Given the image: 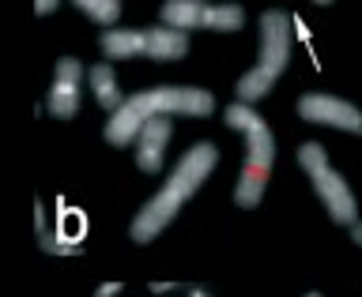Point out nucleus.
I'll return each mask as SVG.
<instances>
[{
  "label": "nucleus",
  "instance_id": "nucleus-1",
  "mask_svg": "<svg viewBox=\"0 0 362 297\" xmlns=\"http://www.w3.org/2000/svg\"><path fill=\"white\" fill-rule=\"evenodd\" d=\"M219 166V147L215 143H197L181 154V162L174 166V174L166 177V185L155 192L151 200L136 211V219L129 226V237L136 245H147L151 237H158L170 222L177 219V211L197 196V188L211 177V169Z\"/></svg>",
  "mask_w": 362,
  "mask_h": 297
},
{
  "label": "nucleus",
  "instance_id": "nucleus-2",
  "mask_svg": "<svg viewBox=\"0 0 362 297\" xmlns=\"http://www.w3.org/2000/svg\"><path fill=\"white\" fill-rule=\"evenodd\" d=\"M211 109H215V95L204 87H147L121 102V109L106 121L102 135H106L110 147H129L151 117H174V113H181V117H211Z\"/></svg>",
  "mask_w": 362,
  "mask_h": 297
},
{
  "label": "nucleus",
  "instance_id": "nucleus-3",
  "mask_svg": "<svg viewBox=\"0 0 362 297\" xmlns=\"http://www.w3.org/2000/svg\"><path fill=\"white\" fill-rule=\"evenodd\" d=\"M223 121L245 135V162H242V177H238V188H234V203L253 211L260 203V196H264L268 177H272V162H276L272 124L253 106H242V102H230L223 109Z\"/></svg>",
  "mask_w": 362,
  "mask_h": 297
},
{
  "label": "nucleus",
  "instance_id": "nucleus-4",
  "mask_svg": "<svg viewBox=\"0 0 362 297\" xmlns=\"http://www.w3.org/2000/svg\"><path fill=\"white\" fill-rule=\"evenodd\" d=\"M291 38H294L291 16L279 8H268L264 16H260V61L249 68L234 87L242 106H253V102L272 95L276 79L287 72V64H291Z\"/></svg>",
  "mask_w": 362,
  "mask_h": 297
},
{
  "label": "nucleus",
  "instance_id": "nucleus-5",
  "mask_svg": "<svg viewBox=\"0 0 362 297\" xmlns=\"http://www.w3.org/2000/svg\"><path fill=\"white\" fill-rule=\"evenodd\" d=\"M298 162H302L305 174H310L313 192L321 196L328 219H332L336 226H355L358 222V203H355V196H351L347 181L332 169L325 147L321 143H302L298 147Z\"/></svg>",
  "mask_w": 362,
  "mask_h": 297
},
{
  "label": "nucleus",
  "instance_id": "nucleus-6",
  "mask_svg": "<svg viewBox=\"0 0 362 297\" xmlns=\"http://www.w3.org/2000/svg\"><path fill=\"white\" fill-rule=\"evenodd\" d=\"M298 117L310 121V124H328V128H339V132H351V135H362V109L351 106L344 98H332V95H302L298 98Z\"/></svg>",
  "mask_w": 362,
  "mask_h": 297
},
{
  "label": "nucleus",
  "instance_id": "nucleus-7",
  "mask_svg": "<svg viewBox=\"0 0 362 297\" xmlns=\"http://www.w3.org/2000/svg\"><path fill=\"white\" fill-rule=\"evenodd\" d=\"M87 68L76 61V56H61L53 68V87H49V98H45V109L49 117L57 121H72L79 113V83H83Z\"/></svg>",
  "mask_w": 362,
  "mask_h": 297
},
{
  "label": "nucleus",
  "instance_id": "nucleus-8",
  "mask_svg": "<svg viewBox=\"0 0 362 297\" xmlns=\"http://www.w3.org/2000/svg\"><path fill=\"white\" fill-rule=\"evenodd\" d=\"M170 132H174L170 117H151L140 128V135H136V166H140L144 174H158V169H163V154H166Z\"/></svg>",
  "mask_w": 362,
  "mask_h": 297
},
{
  "label": "nucleus",
  "instance_id": "nucleus-9",
  "mask_svg": "<svg viewBox=\"0 0 362 297\" xmlns=\"http://www.w3.org/2000/svg\"><path fill=\"white\" fill-rule=\"evenodd\" d=\"M98 49H102V56H110V61H132V56H147V34H144V30L110 27V30H102Z\"/></svg>",
  "mask_w": 362,
  "mask_h": 297
},
{
  "label": "nucleus",
  "instance_id": "nucleus-10",
  "mask_svg": "<svg viewBox=\"0 0 362 297\" xmlns=\"http://www.w3.org/2000/svg\"><path fill=\"white\" fill-rule=\"evenodd\" d=\"M147 56L155 61H181L189 53V34L170 30V27H147Z\"/></svg>",
  "mask_w": 362,
  "mask_h": 297
},
{
  "label": "nucleus",
  "instance_id": "nucleus-11",
  "mask_svg": "<svg viewBox=\"0 0 362 297\" xmlns=\"http://www.w3.org/2000/svg\"><path fill=\"white\" fill-rule=\"evenodd\" d=\"M158 16H163V27L170 30H200V16H204V0H166L163 8H158Z\"/></svg>",
  "mask_w": 362,
  "mask_h": 297
},
{
  "label": "nucleus",
  "instance_id": "nucleus-12",
  "mask_svg": "<svg viewBox=\"0 0 362 297\" xmlns=\"http://www.w3.org/2000/svg\"><path fill=\"white\" fill-rule=\"evenodd\" d=\"M87 79H90V90H95L98 106L110 109V113H117L121 102H124V95H121V87H117V79H113V68H110V64H90Z\"/></svg>",
  "mask_w": 362,
  "mask_h": 297
},
{
  "label": "nucleus",
  "instance_id": "nucleus-13",
  "mask_svg": "<svg viewBox=\"0 0 362 297\" xmlns=\"http://www.w3.org/2000/svg\"><path fill=\"white\" fill-rule=\"evenodd\" d=\"M87 237V219L79 207H68L64 200H57V241L64 245H83Z\"/></svg>",
  "mask_w": 362,
  "mask_h": 297
},
{
  "label": "nucleus",
  "instance_id": "nucleus-14",
  "mask_svg": "<svg viewBox=\"0 0 362 297\" xmlns=\"http://www.w3.org/2000/svg\"><path fill=\"white\" fill-rule=\"evenodd\" d=\"M245 23V11L238 4H204V16H200V30H242Z\"/></svg>",
  "mask_w": 362,
  "mask_h": 297
},
{
  "label": "nucleus",
  "instance_id": "nucleus-15",
  "mask_svg": "<svg viewBox=\"0 0 362 297\" xmlns=\"http://www.w3.org/2000/svg\"><path fill=\"white\" fill-rule=\"evenodd\" d=\"M34 234H38V248L49 253V256H79L83 253V245H64V241H57V234H49L42 200H34Z\"/></svg>",
  "mask_w": 362,
  "mask_h": 297
},
{
  "label": "nucleus",
  "instance_id": "nucleus-16",
  "mask_svg": "<svg viewBox=\"0 0 362 297\" xmlns=\"http://www.w3.org/2000/svg\"><path fill=\"white\" fill-rule=\"evenodd\" d=\"M79 11H83V16H90L98 23V27H113V23L121 19V0H79L76 4Z\"/></svg>",
  "mask_w": 362,
  "mask_h": 297
},
{
  "label": "nucleus",
  "instance_id": "nucleus-17",
  "mask_svg": "<svg viewBox=\"0 0 362 297\" xmlns=\"http://www.w3.org/2000/svg\"><path fill=\"white\" fill-rule=\"evenodd\" d=\"M57 8H61L57 0H38V4H34V16H53Z\"/></svg>",
  "mask_w": 362,
  "mask_h": 297
},
{
  "label": "nucleus",
  "instance_id": "nucleus-18",
  "mask_svg": "<svg viewBox=\"0 0 362 297\" xmlns=\"http://www.w3.org/2000/svg\"><path fill=\"white\" fill-rule=\"evenodd\" d=\"M117 293H121V282H102L95 290V297H117Z\"/></svg>",
  "mask_w": 362,
  "mask_h": 297
},
{
  "label": "nucleus",
  "instance_id": "nucleus-19",
  "mask_svg": "<svg viewBox=\"0 0 362 297\" xmlns=\"http://www.w3.org/2000/svg\"><path fill=\"white\" fill-rule=\"evenodd\" d=\"M174 290V282H151V293H170Z\"/></svg>",
  "mask_w": 362,
  "mask_h": 297
},
{
  "label": "nucleus",
  "instance_id": "nucleus-20",
  "mask_svg": "<svg viewBox=\"0 0 362 297\" xmlns=\"http://www.w3.org/2000/svg\"><path fill=\"white\" fill-rule=\"evenodd\" d=\"M351 241H355V245L362 248V222H355V226H351Z\"/></svg>",
  "mask_w": 362,
  "mask_h": 297
},
{
  "label": "nucleus",
  "instance_id": "nucleus-21",
  "mask_svg": "<svg viewBox=\"0 0 362 297\" xmlns=\"http://www.w3.org/2000/svg\"><path fill=\"white\" fill-rule=\"evenodd\" d=\"M189 297H211V293H208V290H200V286H192V290H189Z\"/></svg>",
  "mask_w": 362,
  "mask_h": 297
},
{
  "label": "nucleus",
  "instance_id": "nucleus-22",
  "mask_svg": "<svg viewBox=\"0 0 362 297\" xmlns=\"http://www.w3.org/2000/svg\"><path fill=\"white\" fill-rule=\"evenodd\" d=\"M305 297H321V293H305Z\"/></svg>",
  "mask_w": 362,
  "mask_h": 297
}]
</instances>
